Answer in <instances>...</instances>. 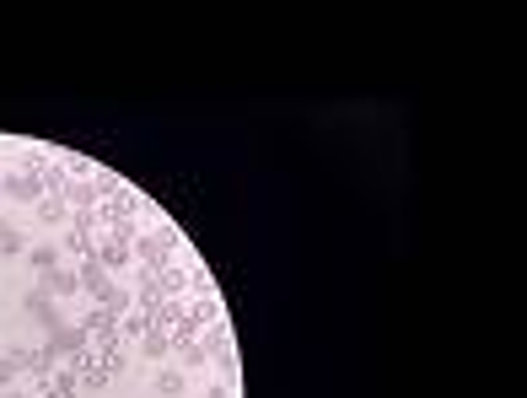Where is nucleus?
<instances>
[{
    "instance_id": "1",
    "label": "nucleus",
    "mask_w": 527,
    "mask_h": 398,
    "mask_svg": "<svg viewBox=\"0 0 527 398\" xmlns=\"http://www.w3.org/2000/svg\"><path fill=\"white\" fill-rule=\"evenodd\" d=\"M22 312L44 329V340H55L59 329H65V312H59V301L44 291V285H27V291H22Z\"/></svg>"
},
{
    "instance_id": "2",
    "label": "nucleus",
    "mask_w": 527,
    "mask_h": 398,
    "mask_svg": "<svg viewBox=\"0 0 527 398\" xmlns=\"http://www.w3.org/2000/svg\"><path fill=\"white\" fill-rule=\"evenodd\" d=\"M0 194H5V199L38 205V199H44V183H38V172H27V168H5L0 172Z\"/></svg>"
},
{
    "instance_id": "3",
    "label": "nucleus",
    "mask_w": 527,
    "mask_h": 398,
    "mask_svg": "<svg viewBox=\"0 0 527 398\" xmlns=\"http://www.w3.org/2000/svg\"><path fill=\"white\" fill-rule=\"evenodd\" d=\"M16 361H22V372H33V377H55V372H59L55 340H44L38 350H16Z\"/></svg>"
},
{
    "instance_id": "4",
    "label": "nucleus",
    "mask_w": 527,
    "mask_h": 398,
    "mask_svg": "<svg viewBox=\"0 0 527 398\" xmlns=\"http://www.w3.org/2000/svg\"><path fill=\"white\" fill-rule=\"evenodd\" d=\"M22 259H27V270H33V275L65 270V248H59V242H27V253H22Z\"/></svg>"
},
{
    "instance_id": "5",
    "label": "nucleus",
    "mask_w": 527,
    "mask_h": 398,
    "mask_svg": "<svg viewBox=\"0 0 527 398\" xmlns=\"http://www.w3.org/2000/svg\"><path fill=\"white\" fill-rule=\"evenodd\" d=\"M38 285H44V291H49V296H76V291H81V270H49V275H38Z\"/></svg>"
},
{
    "instance_id": "6",
    "label": "nucleus",
    "mask_w": 527,
    "mask_h": 398,
    "mask_svg": "<svg viewBox=\"0 0 527 398\" xmlns=\"http://www.w3.org/2000/svg\"><path fill=\"white\" fill-rule=\"evenodd\" d=\"M151 388H157V398H183V393H188V377H183L177 366H157Z\"/></svg>"
},
{
    "instance_id": "7",
    "label": "nucleus",
    "mask_w": 527,
    "mask_h": 398,
    "mask_svg": "<svg viewBox=\"0 0 527 398\" xmlns=\"http://www.w3.org/2000/svg\"><path fill=\"white\" fill-rule=\"evenodd\" d=\"M33 216H38V227H65V221H70V205H65L59 194H44V199L33 205Z\"/></svg>"
},
{
    "instance_id": "8",
    "label": "nucleus",
    "mask_w": 527,
    "mask_h": 398,
    "mask_svg": "<svg viewBox=\"0 0 527 398\" xmlns=\"http://www.w3.org/2000/svg\"><path fill=\"white\" fill-rule=\"evenodd\" d=\"M140 350H146V361H157V366H167V355H173L177 344H173V334H167V329H151V334L140 340Z\"/></svg>"
},
{
    "instance_id": "9",
    "label": "nucleus",
    "mask_w": 527,
    "mask_h": 398,
    "mask_svg": "<svg viewBox=\"0 0 527 398\" xmlns=\"http://www.w3.org/2000/svg\"><path fill=\"white\" fill-rule=\"evenodd\" d=\"M0 253H27V237L11 227L5 216H0Z\"/></svg>"
},
{
    "instance_id": "10",
    "label": "nucleus",
    "mask_w": 527,
    "mask_h": 398,
    "mask_svg": "<svg viewBox=\"0 0 527 398\" xmlns=\"http://www.w3.org/2000/svg\"><path fill=\"white\" fill-rule=\"evenodd\" d=\"M16 377H22V361H16V350H11V355H0V393H5Z\"/></svg>"
},
{
    "instance_id": "11",
    "label": "nucleus",
    "mask_w": 527,
    "mask_h": 398,
    "mask_svg": "<svg viewBox=\"0 0 527 398\" xmlns=\"http://www.w3.org/2000/svg\"><path fill=\"white\" fill-rule=\"evenodd\" d=\"M199 398H232V383H210Z\"/></svg>"
},
{
    "instance_id": "12",
    "label": "nucleus",
    "mask_w": 527,
    "mask_h": 398,
    "mask_svg": "<svg viewBox=\"0 0 527 398\" xmlns=\"http://www.w3.org/2000/svg\"><path fill=\"white\" fill-rule=\"evenodd\" d=\"M0 398H27V393H0Z\"/></svg>"
}]
</instances>
